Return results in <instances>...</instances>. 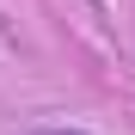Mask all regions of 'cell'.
Segmentation results:
<instances>
[{
    "label": "cell",
    "mask_w": 135,
    "mask_h": 135,
    "mask_svg": "<svg viewBox=\"0 0 135 135\" xmlns=\"http://www.w3.org/2000/svg\"><path fill=\"white\" fill-rule=\"evenodd\" d=\"M31 135H92V129H74V123H37Z\"/></svg>",
    "instance_id": "6da1fadb"
}]
</instances>
